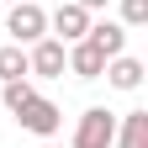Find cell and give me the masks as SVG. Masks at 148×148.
<instances>
[{
	"mask_svg": "<svg viewBox=\"0 0 148 148\" xmlns=\"http://www.w3.org/2000/svg\"><path fill=\"white\" fill-rule=\"evenodd\" d=\"M16 122H21L27 132H37V138H53V132L64 127V111L53 106L48 95H32V101H27L21 111H16Z\"/></svg>",
	"mask_w": 148,
	"mask_h": 148,
	"instance_id": "5b68a950",
	"label": "cell"
},
{
	"mask_svg": "<svg viewBox=\"0 0 148 148\" xmlns=\"http://www.w3.org/2000/svg\"><path fill=\"white\" fill-rule=\"evenodd\" d=\"M64 64H69V74H74V79H101L106 53L90 42V37H79V42H69V48H64Z\"/></svg>",
	"mask_w": 148,
	"mask_h": 148,
	"instance_id": "8992f818",
	"label": "cell"
},
{
	"mask_svg": "<svg viewBox=\"0 0 148 148\" xmlns=\"http://www.w3.org/2000/svg\"><path fill=\"white\" fill-rule=\"evenodd\" d=\"M116 21L127 27V32H138V27H148V0H122V16Z\"/></svg>",
	"mask_w": 148,
	"mask_h": 148,
	"instance_id": "7c38bea8",
	"label": "cell"
},
{
	"mask_svg": "<svg viewBox=\"0 0 148 148\" xmlns=\"http://www.w3.org/2000/svg\"><path fill=\"white\" fill-rule=\"evenodd\" d=\"M111 148H148V111L116 116V143H111Z\"/></svg>",
	"mask_w": 148,
	"mask_h": 148,
	"instance_id": "9c48e42d",
	"label": "cell"
},
{
	"mask_svg": "<svg viewBox=\"0 0 148 148\" xmlns=\"http://www.w3.org/2000/svg\"><path fill=\"white\" fill-rule=\"evenodd\" d=\"M0 95H5V111L16 116V111H21V106L37 95V85H32V79H5V90H0Z\"/></svg>",
	"mask_w": 148,
	"mask_h": 148,
	"instance_id": "8fae6325",
	"label": "cell"
},
{
	"mask_svg": "<svg viewBox=\"0 0 148 148\" xmlns=\"http://www.w3.org/2000/svg\"><path fill=\"white\" fill-rule=\"evenodd\" d=\"M90 42H95L101 53H106V58H116V53H127V27L122 21H106V16H101V21H90Z\"/></svg>",
	"mask_w": 148,
	"mask_h": 148,
	"instance_id": "ba28073f",
	"label": "cell"
},
{
	"mask_svg": "<svg viewBox=\"0 0 148 148\" xmlns=\"http://www.w3.org/2000/svg\"><path fill=\"white\" fill-rule=\"evenodd\" d=\"M5 32H11L16 48H32L37 37H48V11L37 5V0H21V5H11V16H5Z\"/></svg>",
	"mask_w": 148,
	"mask_h": 148,
	"instance_id": "6da1fadb",
	"label": "cell"
},
{
	"mask_svg": "<svg viewBox=\"0 0 148 148\" xmlns=\"http://www.w3.org/2000/svg\"><path fill=\"white\" fill-rule=\"evenodd\" d=\"M69 64H64V42L58 37H37L27 48V79H64Z\"/></svg>",
	"mask_w": 148,
	"mask_h": 148,
	"instance_id": "7a4b0ae2",
	"label": "cell"
},
{
	"mask_svg": "<svg viewBox=\"0 0 148 148\" xmlns=\"http://www.w3.org/2000/svg\"><path fill=\"white\" fill-rule=\"evenodd\" d=\"M90 21H95V16H90L85 5H74V0H64L58 11L48 16V37H58V42L69 48V42H79V37L90 32Z\"/></svg>",
	"mask_w": 148,
	"mask_h": 148,
	"instance_id": "277c9868",
	"label": "cell"
},
{
	"mask_svg": "<svg viewBox=\"0 0 148 148\" xmlns=\"http://www.w3.org/2000/svg\"><path fill=\"white\" fill-rule=\"evenodd\" d=\"M48 148H64V143H48Z\"/></svg>",
	"mask_w": 148,
	"mask_h": 148,
	"instance_id": "5bb4252c",
	"label": "cell"
},
{
	"mask_svg": "<svg viewBox=\"0 0 148 148\" xmlns=\"http://www.w3.org/2000/svg\"><path fill=\"white\" fill-rule=\"evenodd\" d=\"M11 5H21V0H11Z\"/></svg>",
	"mask_w": 148,
	"mask_h": 148,
	"instance_id": "9a60e30c",
	"label": "cell"
},
{
	"mask_svg": "<svg viewBox=\"0 0 148 148\" xmlns=\"http://www.w3.org/2000/svg\"><path fill=\"white\" fill-rule=\"evenodd\" d=\"M0 79H27V48H16V42L0 48Z\"/></svg>",
	"mask_w": 148,
	"mask_h": 148,
	"instance_id": "30bf717a",
	"label": "cell"
},
{
	"mask_svg": "<svg viewBox=\"0 0 148 148\" xmlns=\"http://www.w3.org/2000/svg\"><path fill=\"white\" fill-rule=\"evenodd\" d=\"M111 143H116V116H111L106 106H90L79 116V127H74L69 148H111Z\"/></svg>",
	"mask_w": 148,
	"mask_h": 148,
	"instance_id": "3957f363",
	"label": "cell"
},
{
	"mask_svg": "<svg viewBox=\"0 0 148 148\" xmlns=\"http://www.w3.org/2000/svg\"><path fill=\"white\" fill-rule=\"evenodd\" d=\"M74 5H85L90 16H95V11H106V0H74Z\"/></svg>",
	"mask_w": 148,
	"mask_h": 148,
	"instance_id": "4fadbf2b",
	"label": "cell"
},
{
	"mask_svg": "<svg viewBox=\"0 0 148 148\" xmlns=\"http://www.w3.org/2000/svg\"><path fill=\"white\" fill-rule=\"evenodd\" d=\"M143 58H132V53H116V58H106V69H101V79L111 85V90H138L143 85Z\"/></svg>",
	"mask_w": 148,
	"mask_h": 148,
	"instance_id": "52a82bcc",
	"label": "cell"
}]
</instances>
